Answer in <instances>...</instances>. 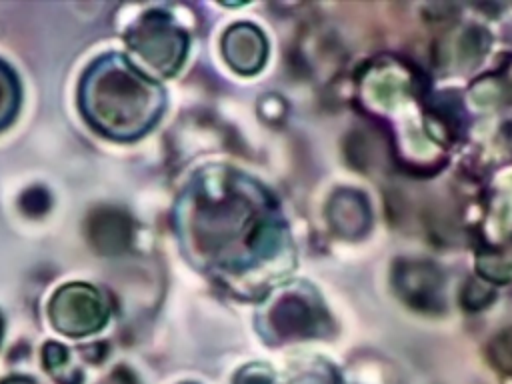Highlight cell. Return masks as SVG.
Instances as JSON below:
<instances>
[{
	"label": "cell",
	"mask_w": 512,
	"mask_h": 384,
	"mask_svg": "<svg viewBox=\"0 0 512 384\" xmlns=\"http://www.w3.org/2000/svg\"><path fill=\"white\" fill-rule=\"evenodd\" d=\"M184 230L194 252L220 270L252 266L280 246L266 194L244 176L214 170L184 198Z\"/></svg>",
	"instance_id": "obj_1"
},
{
	"label": "cell",
	"mask_w": 512,
	"mask_h": 384,
	"mask_svg": "<svg viewBox=\"0 0 512 384\" xmlns=\"http://www.w3.org/2000/svg\"><path fill=\"white\" fill-rule=\"evenodd\" d=\"M82 110L100 132L128 140L144 134L158 120L164 94L122 56L96 62L82 82Z\"/></svg>",
	"instance_id": "obj_2"
},
{
	"label": "cell",
	"mask_w": 512,
	"mask_h": 384,
	"mask_svg": "<svg viewBox=\"0 0 512 384\" xmlns=\"http://www.w3.org/2000/svg\"><path fill=\"white\" fill-rule=\"evenodd\" d=\"M128 44L162 76L174 74L186 56V34L158 12L146 14L128 32Z\"/></svg>",
	"instance_id": "obj_3"
},
{
	"label": "cell",
	"mask_w": 512,
	"mask_h": 384,
	"mask_svg": "<svg viewBox=\"0 0 512 384\" xmlns=\"http://www.w3.org/2000/svg\"><path fill=\"white\" fill-rule=\"evenodd\" d=\"M50 318L56 330L68 336H86L106 324L108 308L102 294L88 284L62 286L50 304Z\"/></svg>",
	"instance_id": "obj_4"
},
{
	"label": "cell",
	"mask_w": 512,
	"mask_h": 384,
	"mask_svg": "<svg viewBox=\"0 0 512 384\" xmlns=\"http://www.w3.org/2000/svg\"><path fill=\"white\" fill-rule=\"evenodd\" d=\"M224 56L242 74H254L266 60V38L252 24L232 26L222 40Z\"/></svg>",
	"instance_id": "obj_5"
},
{
	"label": "cell",
	"mask_w": 512,
	"mask_h": 384,
	"mask_svg": "<svg viewBox=\"0 0 512 384\" xmlns=\"http://www.w3.org/2000/svg\"><path fill=\"white\" fill-rule=\"evenodd\" d=\"M88 238L98 252L118 254L132 240V222L122 210H96L88 220Z\"/></svg>",
	"instance_id": "obj_6"
},
{
	"label": "cell",
	"mask_w": 512,
	"mask_h": 384,
	"mask_svg": "<svg viewBox=\"0 0 512 384\" xmlns=\"http://www.w3.org/2000/svg\"><path fill=\"white\" fill-rule=\"evenodd\" d=\"M268 324L280 336H300L308 334L314 328V312L306 300L300 296L288 294L276 302L268 314Z\"/></svg>",
	"instance_id": "obj_7"
},
{
	"label": "cell",
	"mask_w": 512,
	"mask_h": 384,
	"mask_svg": "<svg viewBox=\"0 0 512 384\" xmlns=\"http://www.w3.org/2000/svg\"><path fill=\"white\" fill-rule=\"evenodd\" d=\"M44 364L46 370L60 382V384H78L80 382V374L74 370L72 362H70V354L64 346L60 344H46L44 346Z\"/></svg>",
	"instance_id": "obj_8"
},
{
	"label": "cell",
	"mask_w": 512,
	"mask_h": 384,
	"mask_svg": "<svg viewBox=\"0 0 512 384\" xmlns=\"http://www.w3.org/2000/svg\"><path fill=\"white\" fill-rule=\"evenodd\" d=\"M18 82L10 68L0 62V128L6 126L18 108Z\"/></svg>",
	"instance_id": "obj_9"
},
{
	"label": "cell",
	"mask_w": 512,
	"mask_h": 384,
	"mask_svg": "<svg viewBox=\"0 0 512 384\" xmlns=\"http://www.w3.org/2000/svg\"><path fill=\"white\" fill-rule=\"evenodd\" d=\"M236 384H274L272 374L266 370V366H246L238 376Z\"/></svg>",
	"instance_id": "obj_10"
},
{
	"label": "cell",
	"mask_w": 512,
	"mask_h": 384,
	"mask_svg": "<svg viewBox=\"0 0 512 384\" xmlns=\"http://www.w3.org/2000/svg\"><path fill=\"white\" fill-rule=\"evenodd\" d=\"M40 196H44V192H42V190H34V192H28V194L22 198L24 210H26V212H30L32 208H38V212H44L48 204H42V202L38 200Z\"/></svg>",
	"instance_id": "obj_11"
},
{
	"label": "cell",
	"mask_w": 512,
	"mask_h": 384,
	"mask_svg": "<svg viewBox=\"0 0 512 384\" xmlns=\"http://www.w3.org/2000/svg\"><path fill=\"white\" fill-rule=\"evenodd\" d=\"M4 384H34V382L24 380V378H12V380H8V382H4Z\"/></svg>",
	"instance_id": "obj_12"
}]
</instances>
